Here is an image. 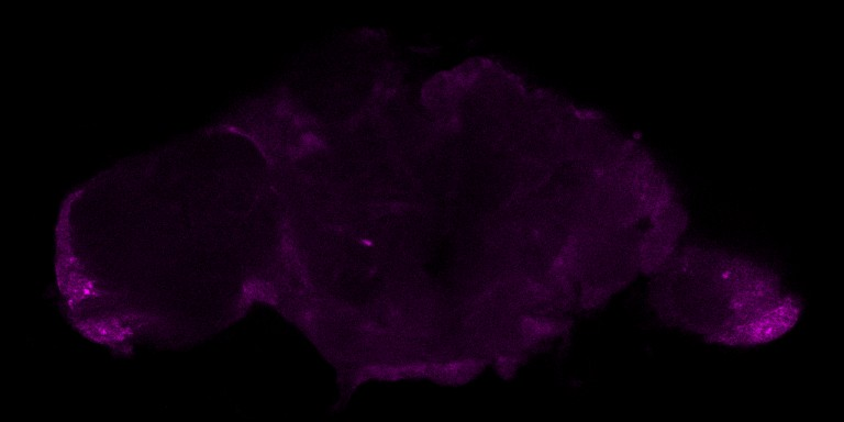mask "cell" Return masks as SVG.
<instances>
[{
  "label": "cell",
  "mask_w": 844,
  "mask_h": 422,
  "mask_svg": "<svg viewBox=\"0 0 844 422\" xmlns=\"http://www.w3.org/2000/svg\"><path fill=\"white\" fill-rule=\"evenodd\" d=\"M655 309L667 323L728 345L768 342L793 326L799 302L766 267L709 248L675 251L656 273Z\"/></svg>",
  "instance_id": "cell-1"
}]
</instances>
